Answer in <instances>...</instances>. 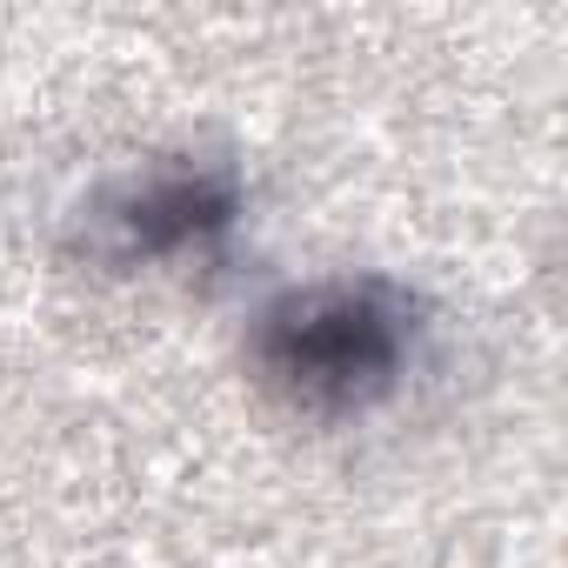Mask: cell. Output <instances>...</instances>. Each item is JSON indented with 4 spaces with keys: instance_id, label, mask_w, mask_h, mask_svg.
<instances>
[{
    "instance_id": "2",
    "label": "cell",
    "mask_w": 568,
    "mask_h": 568,
    "mask_svg": "<svg viewBox=\"0 0 568 568\" xmlns=\"http://www.w3.org/2000/svg\"><path fill=\"white\" fill-rule=\"evenodd\" d=\"M241 194L227 174H207V168H174V174H154L141 187H128L108 214L114 227V261H161V254H181V247H201L214 241L227 221H234Z\"/></svg>"
},
{
    "instance_id": "1",
    "label": "cell",
    "mask_w": 568,
    "mask_h": 568,
    "mask_svg": "<svg viewBox=\"0 0 568 568\" xmlns=\"http://www.w3.org/2000/svg\"><path fill=\"white\" fill-rule=\"evenodd\" d=\"M415 348V302L388 281H328L261 315L254 362L302 415H355L382 402Z\"/></svg>"
}]
</instances>
